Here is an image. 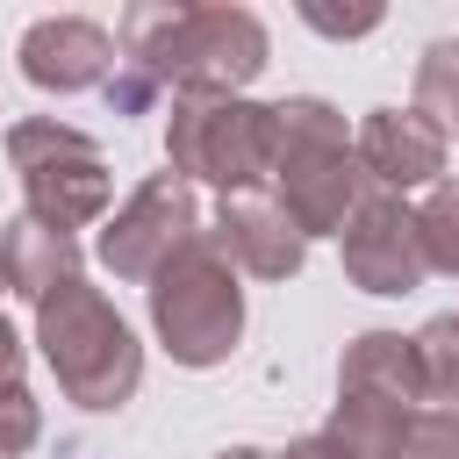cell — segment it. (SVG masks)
<instances>
[{
    "label": "cell",
    "instance_id": "1",
    "mask_svg": "<svg viewBox=\"0 0 459 459\" xmlns=\"http://www.w3.org/2000/svg\"><path fill=\"white\" fill-rule=\"evenodd\" d=\"M115 50H122V65L151 72L172 93H244L273 57L265 22L230 0H208V7L136 0L115 22Z\"/></svg>",
    "mask_w": 459,
    "mask_h": 459
},
{
    "label": "cell",
    "instance_id": "2",
    "mask_svg": "<svg viewBox=\"0 0 459 459\" xmlns=\"http://www.w3.org/2000/svg\"><path fill=\"white\" fill-rule=\"evenodd\" d=\"M366 186L373 179L330 100H316V93L273 100V201L294 215L301 237H344Z\"/></svg>",
    "mask_w": 459,
    "mask_h": 459
},
{
    "label": "cell",
    "instance_id": "3",
    "mask_svg": "<svg viewBox=\"0 0 459 459\" xmlns=\"http://www.w3.org/2000/svg\"><path fill=\"white\" fill-rule=\"evenodd\" d=\"M36 351L57 373V394L93 416H115L143 387V344L86 273L65 280L50 301H36Z\"/></svg>",
    "mask_w": 459,
    "mask_h": 459
},
{
    "label": "cell",
    "instance_id": "4",
    "mask_svg": "<svg viewBox=\"0 0 459 459\" xmlns=\"http://www.w3.org/2000/svg\"><path fill=\"white\" fill-rule=\"evenodd\" d=\"M143 294H151V330L172 351V366L208 373V366H222L237 351V337H244V287H237V265L222 258V244L208 230L194 244H179Z\"/></svg>",
    "mask_w": 459,
    "mask_h": 459
},
{
    "label": "cell",
    "instance_id": "5",
    "mask_svg": "<svg viewBox=\"0 0 459 459\" xmlns=\"http://www.w3.org/2000/svg\"><path fill=\"white\" fill-rule=\"evenodd\" d=\"M165 165L215 194H258L273 179V108L244 93H172Z\"/></svg>",
    "mask_w": 459,
    "mask_h": 459
},
{
    "label": "cell",
    "instance_id": "6",
    "mask_svg": "<svg viewBox=\"0 0 459 459\" xmlns=\"http://www.w3.org/2000/svg\"><path fill=\"white\" fill-rule=\"evenodd\" d=\"M7 165L22 179V215H36V222H50L65 237L108 215L115 179H108V158H100V143L86 129L29 115V122L7 129Z\"/></svg>",
    "mask_w": 459,
    "mask_h": 459
},
{
    "label": "cell",
    "instance_id": "7",
    "mask_svg": "<svg viewBox=\"0 0 459 459\" xmlns=\"http://www.w3.org/2000/svg\"><path fill=\"white\" fill-rule=\"evenodd\" d=\"M208 222H201V201H194V186L165 165V172H151L108 222H100V265L115 273V280H129V287H151L158 280V265L179 251V244H194Z\"/></svg>",
    "mask_w": 459,
    "mask_h": 459
},
{
    "label": "cell",
    "instance_id": "8",
    "mask_svg": "<svg viewBox=\"0 0 459 459\" xmlns=\"http://www.w3.org/2000/svg\"><path fill=\"white\" fill-rule=\"evenodd\" d=\"M337 251H344V280L359 294H387V301L416 294L423 273H430L423 265V237H416V208L402 194H380V186H366V201L351 208Z\"/></svg>",
    "mask_w": 459,
    "mask_h": 459
},
{
    "label": "cell",
    "instance_id": "9",
    "mask_svg": "<svg viewBox=\"0 0 459 459\" xmlns=\"http://www.w3.org/2000/svg\"><path fill=\"white\" fill-rule=\"evenodd\" d=\"M14 57H22V79L36 93H86V86H108L115 65H122L115 36L100 22H86V14H43V22H29Z\"/></svg>",
    "mask_w": 459,
    "mask_h": 459
},
{
    "label": "cell",
    "instance_id": "10",
    "mask_svg": "<svg viewBox=\"0 0 459 459\" xmlns=\"http://www.w3.org/2000/svg\"><path fill=\"white\" fill-rule=\"evenodd\" d=\"M351 151H359V165L380 194H409V186L445 179V129L416 108H366Z\"/></svg>",
    "mask_w": 459,
    "mask_h": 459
},
{
    "label": "cell",
    "instance_id": "11",
    "mask_svg": "<svg viewBox=\"0 0 459 459\" xmlns=\"http://www.w3.org/2000/svg\"><path fill=\"white\" fill-rule=\"evenodd\" d=\"M208 237L222 244V258L251 280H294L301 258H308V237L294 230V215L273 201V194H222Z\"/></svg>",
    "mask_w": 459,
    "mask_h": 459
},
{
    "label": "cell",
    "instance_id": "12",
    "mask_svg": "<svg viewBox=\"0 0 459 459\" xmlns=\"http://www.w3.org/2000/svg\"><path fill=\"white\" fill-rule=\"evenodd\" d=\"M337 394H387L402 409H423L430 380H423L416 337H402V330H359L344 344V359H337Z\"/></svg>",
    "mask_w": 459,
    "mask_h": 459
},
{
    "label": "cell",
    "instance_id": "13",
    "mask_svg": "<svg viewBox=\"0 0 459 459\" xmlns=\"http://www.w3.org/2000/svg\"><path fill=\"white\" fill-rule=\"evenodd\" d=\"M0 258H7V294H22L29 308L50 301L65 280H79V237L36 222V215H14L0 222Z\"/></svg>",
    "mask_w": 459,
    "mask_h": 459
},
{
    "label": "cell",
    "instance_id": "14",
    "mask_svg": "<svg viewBox=\"0 0 459 459\" xmlns=\"http://www.w3.org/2000/svg\"><path fill=\"white\" fill-rule=\"evenodd\" d=\"M416 416H423V409H402V402H387V394H337L323 437H330L344 459H402Z\"/></svg>",
    "mask_w": 459,
    "mask_h": 459
},
{
    "label": "cell",
    "instance_id": "15",
    "mask_svg": "<svg viewBox=\"0 0 459 459\" xmlns=\"http://www.w3.org/2000/svg\"><path fill=\"white\" fill-rule=\"evenodd\" d=\"M416 115H430L445 136H459V43H430L416 57Z\"/></svg>",
    "mask_w": 459,
    "mask_h": 459
},
{
    "label": "cell",
    "instance_id": "16",
    "mask_svg": "<svg viewBox=\"0 0 459 459\" xmlns=\"http://www.w3.org/2000/svg\"><path fill=\"white\" fill-rule=\"evenodd\" d=\"M416 237H423V265L459 280V179L430 186V201L416 208Z\"/></svg>",
    "mask_w": 459,
    "mask_h": 459
},
{
    "label": "cell",
    "instance_id": "17",
    "mask_svg": "<svg viewBox=\"0 0 459 459\" xmlns=\"http://www.w3.org/2000/svg\"><path fill=\"white\" fill-rule=\"evenodd\" d=\"M416 359H423L430 402L459 409V308H452V316H430V323L416 330Z\"/></svg>",
    "mask_w": 459,
    "mask_h": 459
},
{
    "label": "cell",
    "instance_id": "18",
    "mask_svg": "<svg viewBox=\"0 0 459 459\" xmlns=\"http://www.w3.org/2000/svg\"><path fill=\"white\" fill-rule=\"evenodd\" d=\"M36 437H43V409H36V394H29V387H0V459L36 452Z\"/></svg>",
    "mask_w": 459,
    "mask_h": 459
},
{
    "label": "cell",
    "instance_id": "19",
    "mask_svg": "<svg viewBox=\"0 0 459 459\" xmlns=\"http://www.w3.org/2000/svg\"><path fill=\"white\" fill-rule=\"evenodd\" d=\"M402 459H459V409H423L409 423Z\"/></svg>",
    "mask_w": 459,
    "mask_h": 459
},
{
    "label": "cell",
    "instance_id": "20",
    "mask_svg": "<svg viewBox=\"0 0 459 459\" xmlns=\"http://www.w3.org/2000/svg\"><path fill=\"white\" fill-rule=\"evenodd\" d=\"M100 93H108V108H115V115H143V108L158 100V79H151V72H136V65H115V79H108Z\"/></svg>",
    "mask_w": 459,
    "mask_h": 459
},
{
    "label": "cell",
    "instance_id": "21",
    "mask_svg": "<svg viewBox=\"0 0 459 459\" xmlns=\"http://www.w3.org/2000/svg\"><path fill=\"white\" fill-rule=\"evenodd\" d=\"M301 22H308V29H323V36H373V29H380V7H351V14H330V7L301 0Z\"/></svg>",
    "mask_w": 459,
    "mask_h": 459
},
{
    "label": "cell",
    "instance_id": "22",
    "mask_svg": "<svg viewBox=\"0 0 459 459\" xmlns=\"http://www.w3.org/2000/svg\"><path fill=\"white\" fill-rule=\"evenodd\" d=\"M0 387H22V337L7 316H0Z\"/></svg>",
    "mask_w": 459,
    "mask_h": 459
},
{
    "label": "cell",
    "instance_id": "23",
    "mask_svg": "<svg viewBox=\"0 0 459 459\" xmlns=\"http://www.w3.org/2000/svg\"><path fill=\"white\" fill-rule=\"evenodd\" d=\"M273 459H344V452H337L323 430H308V437H294V445H287V452H273Z\"/></svg>",
    "mask_w": 459,
    "mask_h": 459
},
{
    "label": "cell",
    "instance_id": "24",
    "mask_svg": "<svg viewBox=\"0 0 459 459\" xmlns=\"http://www.w3.org/2000/svg\"><path fill=\"white\" fill-rule=\"evenodd\" d=\"M0 287H7V258H0Z\"/></svg>",
    "mask_w": 459,
    "mask_h": 459
}]
</instances>
